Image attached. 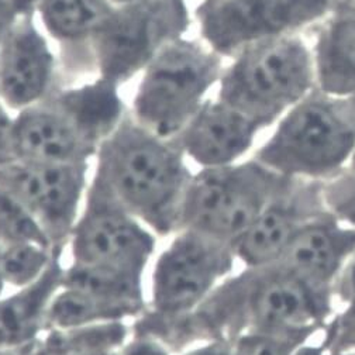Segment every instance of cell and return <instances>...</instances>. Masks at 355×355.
<instances>
[{"instance_id": "cell-37", "label": "cell", "mask_w": 355, "mask_h": 355, "mask_svg": "<svg viewBox=\"0 0 355 355\" xmlns=\"http://www.w3.org/2000/svg\"><path fill=\"white\" fill-rule=\"evenodd\" d=\"M6 282H5V277H3V271H2V259H0V296L3 295V291L6 288Z\"/></svg>"}, {"instance_id": "cell-24", "label": "cell", "mask_w": 355, "mask_h": 355, "mask_svg": "<svg viewBox=\"0 0 355 355\" xmlns=\"http://www.w3.org/2000/svg\"><path fill=\"white\" fill-rule=\"evenodd\" d=\"M61 252L50 245L28 244L0 250L2 271L8 286L23 288L37 281Z\"/></svg>"}, {"instance_id": "cell-2", "label": "cell", "mask_w": 355, "mask_h": 355, "mask_svg": "<svg viewBox=\"0 0 355 355\" xmlns=\"http://www.w3.org/2000/svg\"><path fill=\"white\" fill-rule=\"evenodd\" d=\"M355 153V98H336L315 89L291 107L255 159L303 181H326L349 166Z\"/></svg>"}, {"instance_id": "cell-14", "label": "cell", "mask_w": 355, "mask_h": 355, "mask_svg": "<svg viewBox=\"0 0 355 355\" xmlns=\"http://www.w3.org/2000/svg\"><path fill=\"white\" fill-rule=\"evenodd\" d=\"M15 151L19 159L87 164L98 147L54 103L46 101L20 110L15 117Z\"/></svg>"}, {"instance_id": "cell-31", "label": "cell", "mask_w": 355, "mask_h": 355, "mask_svg": "<svg viewBox=\"0 0 355 355\" xmlns=\"http://www.w3.org/2000/svg\"><path fill=\"white\" fill-rule=\"evenodd\" d=\"M182 355H234L233 341L226 338L209 340L187 348Z\"/></svg>"}, {"instance_id": "cell-41", "label": "cell", "mask_w": 355, "mask_h": 355, "mask_svg": "<svg viewBox=\"0 0 355 355\" xmlns=\"http://www.w3.org/2000/svg\"><path fill=\"white\" fill-rule=\"evenodd\" d=\"M117 355H119V352H117Z\"/></svg>"}, {"instance_id": "cell-35", "label": "cell", "mask_w": 355, "mask_h": 355, "mask_svg": "<svg viewBox=\"0 0 355 355\" xmlns=\"http://www.w3.org/2000/svg\"><path fill=\"white\" fill-rule=\"evenodd\" d=\"M107 2L114 8H127V6H132V5H140V3H146L150 2V0H107Z\"/></svg>"}, {"instance_id": "cell-6", "label": "cell", "mask_w": 355, "mask_h": 355, "mask_svg": "<svg viewBox=\"0 0 355 355\" xmlns=\"http://www.w3.org/2000/svg\"><path fill=\"white\" fill-rule=\"evenodd\" d=\"M154 233L94 176L72 230V262L143 277L155 251Z\"/></svg>"}, {"instance_id": "cell-28", "label": "cell", "mask_w": 355, "mask_h": 355, "mask_svg": "<svg viewBox=\"0 0 355 355\" xmlns=\"http://www.w3.org/2000/svg\"><path fill=\"white\" fill-rule=\"evenodd\" d=\"M17 159L15 151V119L8 106L0 101V166Z\"/></svg>"}, {"instance_id": "cell-18", "label": "cell", "mask_w": 355, "mask_h": 355, "mask_svg": "<svg viewBox=\"0 0 355 355\" xmlns=\"http://www.w3.org/2000/svg\"><path fill=\"white\" fill-rule=\"evenodd\" d=\"M53 101L98 150L125 117L117 83L105 78L61 92Z\"/></svg>"}, {"instance_id": "cell-16", "label": "cell", "mask_w": 355, "mask_h": 355, "mask_svg": "<svg viewBox=\"0 0 355 355\" xmlns=\"http://www.w3.org/2000/svg\"><path fill=\"white\" fill-rule=\"evenodd\" d=\"M62 274L61 255H57L37 281L0 296V349L23 348L40 338L51 300L61 289Z\"/></svg>"}, {"instance_id": "cell-13", "label": "cell", "mask_w": 355, "mask_h": 355, "mask_svg": "<svg viewBox=\"0 0 355 355\" xmlns=\"http://www.w3.org/2000/svg\"><path fill=\"white\" fill-rule=\"evenodd\" d=\"M261 130L255 120L221 99L205 101L176 141L200 168H218L239 162Z\"/></svg>"}, {"instance_id": "cell-8", "label": "cell", "mask_w": 355, "mask_h": 355, "mask_svg": "<svg viewBox=\"0 0 355 355\" xmlns=\"http://www.w3.org/2000/svg\"><path fill=\"white\" fill-rule=\"evenodd\" d=\"M336 0H203L196 8L206 46L217 55H237L255 42L318 24Z\"/></svg>"}, {"instance_id": "cell-36", "label": "cell", "mask_w": 355, "mask_h": 355, "mask_svg": "<svg viewBox=\"0 0 355 355\" xmlns=\"http://www.w3.org/2000/svg\"><path fill=\"white\" fill-rule=\"evenodd\" d=\"M30 345L23 347V348H17V349H0V355H27Z\"/></svg>"}, {"instance_id": "cell-1", "label": "cell", "mask_w": 355, "mask_h": 355, "mask_svg": "<svg viewBox=\"0 0 355 355\" xmlns=\"http://www.w3.org/2000/svg\"><path fill=\"white\" fill-rule=\"evenodd\" d=\"M95 178L157 236L181 229L192 175L176 140H164L124 117L96 153Z\"/></svg>"}, {"instance_id": "cell-26", "label": "cell", "mask_w": 355, "mask_h": 355, "mask_svg": "<svg viewBox=\"0 0 355 355\" xmlns=\"http://www.w3.org/2000/svg\"><path fill=\"white\" fill-rule=\"evenodd\" d=\"M322 199L333 218L355 229V169L345 168L322 181Z\"/></svg>"}, {"instance_id": "cell-32", "label": "cell", "mask_w": 355, "mask_h": 355, "mask_svg": "<svg viewBox=\"0 0 355 355\" xmlns=\"http://www.w3.org/2000/svg\"><path fill=\"white\" fill-rule=\"evenodd\" d=\"M334 295H338L341 300L347 302L355 296V255L345 265L334 285Z\"/></svg>"}, {"instance_id": "cell-17", "label": "cell", "mask_w": 355, "mask_h": 355, "mask_svg": "<svg viewBox=\"0 0 355 355\" xmlns=\"http://www.w3.org/2000/svg\"><path fill=\"white\" fill-rule=\"evenodd\" d=\"M310 50L316 89L336 98H355V16H326L318 23Z\"/></svg>"}, {"instance_id": "cell-3", "label": "cell", "mask_w": 355, "mask_h": 355, "mask_svg": "<svg viewBox=\"0 0 355 355\" xmlns=\"http://www.w3.org/2000/svg\"><path fill=\"white\" fill-rule=\"evenodd\" d=\"M218 83V99L265 128L316 89L312 50L299 33L255 42L233 57Z\"/></svg>"}, {"instance_id": "cell-39", "label": "cell", "mask_w": 355, "mask_h": 355, "mask_svg": "<svg viewBox=\"0 0 355 355\" xmlns=\"http://www.w3.org/2000/svg\"><path fill=\"white\" fill-rule=\"evenodd\" d=\"M117 352H96V354H87V355H117Z\"/></svg>"}, {"instance_id": "cell-27", "label": "cell", "mask_w": 355, "mask_h": 355, "mask_svg": "<svg viewBox=\"0 0 355 355\" xmlns=\"http://www.w3.org/2000/svg\"><path fill=\"white\" fill-rule=\"evenodd\" d=\"M343 312L329 320L323 343L330 352L355 348V296L348 299Z\"/></svg>"}, {"instance_id": "cell-40", "label": "cell", "mask_w": 355, "mask_h": 355, "mask_svg": "<svg viewBox=\"0 0 355 355\" xmlns=\"http://www.w3.org/2000/svg\"><path fill=\"white\" fill-rule=\"evenodd\" d=\"M348 168H352V169H355V153H354V157H352V159H351V164H349V166Z\"/></svg>"}, {"instance_id": "cell-19", "label": "cell", "mask_w": 355, "mask_h": 355, "mask_svg": "<svg viewBox=\"0 0 355 355\" xmlns=\"http://www.w3.org/2000/svg\"><path fill=\"white\" fill-rule=\"evenodd\" d=\"M144 312L146 306L140 303L61 288L49 307L46 331L124 322L125 319L139 318Z\"/></svg>"}, {"instance_id": "cell-10", "label": "cell", "mask_w": 355, "mask_h": 355, "mask_svg": "<svg viewBox=\"0 0 355 355\" xmlns=\"http://www.w3.org/2000/svg\"><path fill=\"white\" fill-rule=\"evenodd\" d=\"M86 175L87 164L17 158L0 166V188L24 206L62 254L86 196Z\"/></svg>"}, {"instance_id": "cell-38", "label": "cell", "mask_w": 355, "mask_h": 355, "mask_svg": "<svg viewBox=\"0 0 355 355\" xmlns=\"http://www.w3.org/2000/svg\"><path fill=\"white\" fill-rule=\"evenodd\" d=\"M329 355H355V348H349V349H343V351L330 352Z\"/></svg>"}, {"instance_id": "cell-23", "label": "cell", "mask_w": 355, "mask_h": 355, "mask_svg": "<svg viewBox=\"0 0 355 355\" xmlns=\"http://www.w3.org/2000/svg\"><path fill=\"white\" fill-rule=\"evenodd\" d=\"M28 244L53 247L37 220L10 193L0 188V250Z\"/></svg>"}, {"instance_id": "cell-15", "label": "cell", "mask_w": 355, "mask_h": 355, "mask_svg": "<svg viewBox=\"0 0 355 355\" xmlns=\"http://www.w3.org/2000/svg\"><path fill=\"white\" fill-rule=\"evenodd\" d=\"M354 255L355 229L326 214L304 226L272 263L309 282L334 289Z\"/></svg>"}, {"instance_id": "cell-5", "label": "cell", "mask_w": 355, "mask_h": 355, "mask_svg": "<svg viewBox=\"0 0 355 355\" xmlns=\"http://www.w3.org/2000/svg\"><path fill=\"white\" fill-rule=\"evenodd\" d=\"M293 181L255 158L218 168H202L192 175L188 185L181 229L233 245Z\"/></svg>"}, {"instance_id": "cell-30", "label": "cell", "mask_w": 355, "mask_h": 355, "mask_svg": "<svg viewBox=\"0 0 355 355\" xmlns=\"http://www.w3.org/2000/svg\"><path fill=\"white\" fill-rule=\"evenodd\" d=\"M171 352L165 344L155 338L132 334L119 349V355H171Z\"/></svg>"}, {"instance_id": "cell-20", "label": "cell", "mask_w": 355, "mask_h": 355, "mask_svg": "<svg viewBox=\"0 0 355 355\" xmlns=\"http://www.w3.org/2000/svg\"><path fill=\"white\" fill-rule=\"evenodd\" d=\"M42 26L64 42L91 41L113 12L107 0H35Z\"/></svg>"}, {"instance_id": "cell-21", "label": "cell", "mask_w": 355, "mask_h": 355, "mask_svg": "<svg viewBox=\"0 0 355 355\" xmlns=\"http://www.w3.org/2000/svg\"><path fill=\"white\" fill-rule=\"evenodd\" d=\"M130 329L124 322L103 323L65 330H47L38 338L42 355H87L117 352L128 340Z\"/></svg>"}, {"instance_id": "cell-11", "label": "cell", "mask_w": 355, "mask_h": 355, "mask_svg": "<svg viewBox=\"0 0 355 355\" xmlns=\"http://www.w3.org/2000/svg\"><path fill=\"white\" fill-rule=\"evenodd\" d=\"M326 214L329 213L322 199V181L295 180L233 243L236 258L245 268L270 265L304 226Z\"/></svg>"}, {"instance_id": "cell-34", "label": "cell", "mask_w": 355, "mask_h": 355, "mask_svg": "<svg viewBox=\"0 0 355 355\" xmlns=\"http://www.w3.org/2000/svg\"><path fill=\"white\" fill-rule=\"evenodd\" d=\"M333 12L347 13L351 16H355V0H336Z\"/></svg>"}, {"instance_id": "cell-22", "label": "cell", "mask_w": 355, "mask_h": 355, "mask_svg": "<svg viewBox=\"0 0 355 355\" xmlns=\"http://www.w3.org/2000/svg\"><path fill=\"white\" fill-rule=\"evenodd\" d=\"M61 288L144 304L143 277L98 268V266H86L72 262L68 268H64Z\"/></svg>"}, {"instance_id": "cell-33", "label": "cell", "mask_w": 355, "mask_h": 355, "mask_svg": "<svg viewBox=\"0 0 355 355\" xmlns=\"http://www.w3.org/2000/svg\"><path fill=\"white\" fill-rule=\"evenodd\" d=\"M293 355H329V351L324 345L323 341H320L319 344H310L309 341L302 344Z\"/></svg>"}, {"instance_id": "cell-9", "label": "cell", "mask_w": 355, "mask_h": 355, "mask_svg": "<svg viewBox=\"0 0 355 355\" xmlns=\"http://www.w3.org/2000/svg\"><path fill=\"white\" fill-rule=\"evenodd\" d=\"M236 259L229 243L189 229L176 232L154 266L151 313L189 315L230 275Z\"/></svg>"}, {"instance_id": "cell-29", "label": "cell", "mask_w": 355, "mask_h": 355, "mask_svg": "<svg viewBox=\"0 0 355 355\" xmlns=\"http://www.w3.org/2000/svg\"><path fill=\"white\" fill-rule=\"evenodd\" d=\"M35 0H0V50H2L6 35L16 19L34 9Z\"/></svg>"}, {"instance_id": "cell-25", "label": "cell", "mask_w": 355, "mask_h": 355, "mask_svg": "<svg viewBox=\"0 0 355 355\" xmlns=\"http://www.w3.org/2000/svg\"><path fill=\"white\" fill-rule=\"evenodd\" d=\"M315 334L310 333H275L247 331L233 341L234 355H293Z\"/></svg>"}, {"instance_id": "cell-4", "label": "cell", "mask_w": 355, "mask_h": 355, "mask_svg": "<svg viewBox=\"0 0 355 355\" xmlns=\"http://www.w3.org/2000/svg\"><path fill=\"white\" fill-rule=\"evenodd\" d=\"M221 73V57L207 46L171 40L143 71L132 119L164 140H176Z\"/></svg>"}, {"instance_id": "cell-12", "label": "cell", "mask_w": 355, "mask_h": 355, "mask_svg": "<svg viewBox=\"0 0 355 355\" xmlns=\"http://www.w3.org/2000/svg\"><path fill=\"white\" fill-rule=\"evenodd\" d=\"M33 10L16 19L0 50V101L17 112L46 99L54 75V55Z\"/></svg>"}, {"instance_id": "cell-7", "label": "cell", "mask_w": 355, "mask_h": 355, "mask_svg": "<svg viewBox=\"0 0 355 355\" xmlns=\"http://www.w3.org/2000/svg\"><path fill=\"white\" fill-rule=\"evenodd\" d=\"M188 27L184 0L150 2L113 9L92 38L101 78L121 83L144 71L154 55Z\"/></svg>"}]
</instances>
